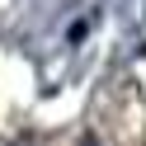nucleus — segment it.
Returning <instances> with one entry per match:
<instances>
[{"label":"nucleus","instance_id":"obj_1","mask_svg":"<svg viewBox=\"0 0 146 146\" xmlns=\"http://www.w3.org/2000/svg\"><path fill=\"white\" fill-rule=\"evenodd\" d=\"M80 146H99V141H94V137H85V141H80Z\"/></svg>","mask_w":146,"mask_h":146},{"label":"nucleus","instance_id":"obj_2","mask_svg":"<svg viewBox=\"0 0 146 146\" xmlns=\"http://www.w3.org/2000/svg\"><path fill=\"white\" fill-rule=\"evenodd\" d=\"M0 146H10V141H0Z\"/></svg>","mask_w":146,"mask_h":146}]
</instances>
